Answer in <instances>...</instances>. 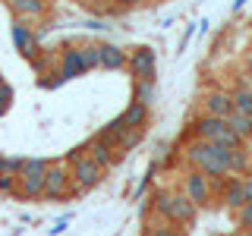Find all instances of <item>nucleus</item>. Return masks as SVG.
<instances>
[{"label": "nucleus", "instance_id": "1", "mask_svg": "<svg viewBox=\"0 0 252 236\" xmlns=\"http://www.w3.org/2000/svg\"><path fill=\"white\" fill-rule=\"evenodd\" d=\"M233 151L236 148H224V145H218V142L195 139L192 145L186 148V161L192 164L195 170L208 173L211 179H227L233 173Z\"/></svg>", "mask_w": 252, "mask_h": 236}, {"label": "nucleus", "instance_id": "2", "mask_svg": "<svg viewBox=\"0 0 252 236\" xmlns=\"http://www.w3.org/2000/svg\"><path fill=\"white\" fill-rule=\"evenodd\" d=\"M155 211L167 220V224L180 227V224H192L199 205L189 199L186 192H164L161 189V192H155Z\"/></svg>", "mask_w": 252, "mask_h": 236}, {"label": "nucleus", "instance_id": "3", "mask_svg": "<svg viewBox=\"0 0 252 236\" xmlns=\"http://www.w3.org/2000/svg\"><path fill=\"white\" fill-rule=\"evenodd\" d=\"M192 136L202 139V142H218V145L224 148H243V139L233 132V126L227 120H220V117H199V120L192 123Z\"/></svg>", "mask_w": 252, "mask_h": 236}, {"label": "nucleus", "instance_id": "4", "mask_svg": "<svg viewBox=\"0 0 252 236\" xmlns=\"http://www.w3.org/2000/svg\"><path fill=\"white\" fill-rule=\"evenodd\" d=\"M69 195H79L73 186V167L66 161L51 164L44 177V202H57V199H69Z\"/></svg>", "mask_w": 252, "mask_h": 236}, {"label": "nucleus", "instance_id": "5", "mask_svg": "<svg viewBox=\"0 0 252 236\" xmlns=\"http://www.w3.org/2000/svg\"><path fill=\"white\" fill-rule=\"evenodd\" d=\"M104 167H101L94 157H79V161L73 164V186H76V192H89V189L94 186H101V179H104Z\"/></svg>", "mask_w": 252, "mask_h": 236}, {"label": "nucleus", "instance_id": "6", "mask_svg": "<svg viewBox=\"0 0 252 236\" xmlns=\"http://www.w3.org/2000/svg\"><path fill=\"white\" fill-rule=\"evenodd\" d=\"M10 31H13V44H16V51H19L26 60H35L38 54H41V44H38L41 38H38V31L29 26V19H19V16H16Z\"/></svg>", "mask_w": 252, "mask_h": 236}, {"label": "nucleus", "instance_id": "7", "mask_svg": "<svg viewBox=\"0 0 252 236\" xmlns=\"http://www.w3.org/2000/svg\"><path fill=\"white\" fill-rule=\"evenodd\" d=\"M155 69H158V54L152 47H136V51L129 54L132 82H155Z\"/></svg>", "mask_w": 252, "mask_h": 236}, {"label": "nucleus", "instance_id": "8", "mask_svg": "<svg viewBox=\"0 0 252 236\" xmlns=\"http://www.w3.org/2000/svg\"><path fill=\"white\" fill-rule=\"evenodd\" d=\"M85 148H89V157H94V161H98V164H101L104 170H110V167H114L117 161H120V154H123L120 148L114 145V142L101 139L98 132H94V136H92L89 142H85Z\"/></svg>", "mask_w": 252, "mask_h": 236}, {"label": "nucleus", "instance_id": "9", "mask_svg": "<svg viewBox=\"0 0 252 236\" xmlns=\"http://www.w3.org/2000/svg\"><path fill=\"white\" fill-rule=\"evenodd\" d=\"M85 73H89V63H85L82 47H66V51L60 54V79L69 82V79L85 76Z\"/></svg>", "mask_w": 252, "mask_h": 236}, {"label": "nucleus", "instance_id": "10", "mask_svg": "<svg viewBox=\"0 0 252 236\" xmlns=\"http://www.w3.org/2000/svg\"><path fill=\"white\" fill-rule=\"evenodd\" d=\"M208 179H211L208 173L192 170V173L186 177V183H183V192H186V195H189V199H192L195 205H199V208L211 202V183H208Z\"/></svg>", "mask_w": 252, "mask_h": 236}, {"label": "nucleus", "instance_id": "11", "mask_svg": "<svg viewBox=\"0 0 252 236\" xmlns=\"http://www.w3.org/2000/svg\"><path fill=\"white\" fill-rule=\"evenodd\" d=\"M205 114L227 120V117L233 114V94H227V91H211V94H205Z\"/></svg>", "mask_w": 252, "mask_h": 236}, {"label": "nucleus", "instance_id": "12", "mask_svg": "<svg viewBox=\"0 0 252 236\" xmlns=\"http://www.w3.org/2000/svg\"><path fill=\"white\" fill-rule=\"evenodd\" d=\"M6 6L13 10V16H19V19H29V22L44 19V13H47V0H10Z\"/></svg>", "mask_w": 252, "mask_h": 236}, {"label": "nucleus", "instance_id": "13", "mask_svg": "<svg viewBox=\"0 0 252 236\" xmlns=\"http://www.w3.org/2000/svg\"><path fill=\"white\" fill-rule=\"evenodd\" d=\"M129 66V54L117 44H101V69H126Z\"/></svg>", "mask_w": 252, "mask_h": 236}, {"label": "nucleus", "instance_id": "14", "mask_svg": "<svg viewBox=\"0 0 252 236\" xmlns=\"http://www.w3.org/2000/svg\"><path fill=\"white\" fill-rule=\"evenodd\" d=\"M16 199H26V202H38V199H44V177H19Z\"/></svg>", "mask_w": 252, "mask_h": 236}, {"label": "nucleus", "instance_id": "15", "mask_svg": "<svg viewBox=\"0 0 252 236\" xmlns=\"http://www.w3.org/2000/svg\"><path fill=\"white\" fill-rule=\"evenodd\" d=\"M120 117L126 120V126H132V129H145V126H148V117H152V107L139 104V101H129Z\"/></svg>", "mask_w": 252, "mask_h": 236}, {"label": "nucleus", "instance_id": "16", "mask_svg": "<svg viewBox=\"0 0 252 236\" xmlns=\"http://www.w3.org/2000/svg\"><path fill=\"white\" fill-rule=\"evenodd\" d=\"M224 202H227V208H233V211H240L243 205H246V189H243V179H224Z\"/></svg>", "mask_w": 252, "mask_h": 236}, {"label": "nucleus", "instance_id": "17", "mask_svg": "<svg viewBox=\"0 0 252 236\" xmlns=\"http://www.w3.org/2000/svg\"><path fill=\"white\" fill-rule=\"evenodd\" d=\"M227 123L233 126V132H236L240 139H252V117L240 114V110H233V114L227 117Z\"/></svg>", "mask_w": 252, "mask_h": 236}, {"label": "nucleus", "instance_id": "18", "mask_svg": "<svg viewBox=\"0 0 252 236\" xmlns=\"http://www.w3.org/2000/svg\"><path fill=\"white\" fill-rule=\"evenodd\" d=\"M155 98H158L155 82H136V88H132V101H139V104L152 107V104H155Z\"/></svg>", "mask_w": 252, "mask_h": 236}, {"label": "nucleus", "instance_id": "19", "mask_svg": "<svg viewBox=\"0 0 252 236\" xmlns=\"http://www.w3.org/2000/svg\"><path fill=\"white\" fill-rule=\"evenodd\" d=\"M47 170H51L47 157H26V167H22L19 177H47Z\"/></svg>", "mask_w": 252, "mask_h": 236}, {"label": "nucleus", "instance_id": "20", "mask_svg": "<svg viewBox=\"0 0 252 236\" xmlns=\"http://www.w3.org/2000/svg\"><path fill=\"white\" fill-rule=\"evenodd\" d=\"M142 136H145V129H132V126H129V129L117 139V148H120V151H132V148L142 142Z\"/></svg>", "mask_w": 252, "mask_h": 236}, {"label": "nucleus", "instance_id": "21", "mask_svg": "<svg viewBox=\"0 0 252 236\" xmlns=\"http://www.w3.org/2000/svg\"><path fill=\"white\" fill-rule=\"evenodd\" d=\"M233 110H240V114L252 117V91H249V88L233 91Z\"/></svg>", "mask_w": 252, "mask_h": 236}, {"label": "nucleus", "instance_id": "22", "mask_svg": "<svg viewBox=\"0 0 252 236\" xmlns=\"http://www.w3.org/2000/svg\"><path fill=\"white\" fill-rule=\"evenodd\" d=\"M82 54H85L89 69H98L101 66V44H82Z\"/></svg>", "mask_w": 252, "mask_h": 236}, {"label": "nucleus", "instance_id": "23", "mask_svg": "<svg viewBox=\"0 0 252 236\" xmlns=\"http://www.w3.org/2000/svg\"><path fill=\"white\" fill-rule=\"evenodd\" d=\"M16 189H19V177L0 173V195H13V199H16Z\"/></svg>", "mask_w": 252, "mask_h": 236}, {"label": "nucleus", "instance_id": "24", "mask_svg": "<svg viewBox=\"0 0 252 236\" xmlns=\"http://www.w3.org/2000/svg\"><path fill=\"white\" fill-rule=\"evenodd\" d=\"M22 167H26V157H3V173L10 177H19Z\"/></svg>", "mask_w": 252, "mask_h": 236}, {"label": "nucleus", "instance_id": "25", "mask_svg": "<svg viewBox=\"0 0 252 236\" xmlns=\"http://www.w3.org/2000/svg\"><path fill=\"white\" fill-rule=\"evenodd\" d=\"M246 170H249V154L243 151V148H236L233 151V177L236 173H246Z\"/></svg>", "mask_w": 252, "mask_h": 236}, {"label": "nucleus", "instance_id": "26", "mask_svg": "<svg viewBox=\"0 0 252 236\" xmlns=\"http://www.w3.org/2000/svg\"><path fill=\"white\" fill-rule=\"evenodd\" d=\"M10 104H13V88L10 85H0V117L10 110Z\"/></svg>", "mask_w": 252, "mask_h": 236}, {"label": "nucleus", "instance_id": "27", "mask_svg": "<svg viewBox=\"0 0 252 236\" xmlns=\"http://www.w3.org/2000/svg\"><path fill=\"white\" fill-rule=\"evenodd\" d=\"M240 227H246V230H252V202H246L240 208Z\"/></svg>", "mask_w": 252, "mask_h": 236}, {"label": "nucleus", "instance_id": "28", "mask_svg": "<svg viewBox=\"0 0 252 236\" xmlns=\"http://www.w3.org/2000/svg\"><path fill=\"white\" fill-rule=\"evenodd\" d=\"M69 220H73V214H63L57 224L51 227V236H63V233H66V227H69Z\"/></svg>", "mask_w": 252, "mask_h": 236}, {"label": "nucleus", "instance_id": "29", "mask_svg": "<svg viewBox=\"0 0 252 236\" xmlns=\"http://www.w3.org/2000/svg\"><path fill=\"white\" fill-rule=\"evenodd\" d=\"M152 236H186V233L177 227H158V230H152Z\"/></svg>", "mask_w": 252, "mask_h": 236}, {"label": "nucleus", "instance_id": "30", "mask_svg": "<svg viewBox=\"0 0 252 236\" xmlns=\"http://www.w3.org/2000/svg\"><path fill=\"white\" fill-rule=\"evenodd\" d=\"M192 35H195V26H189V29H186V35H183V41H180V51H183V47L189 44V38H192Z\"/></svg>", "mask_w": 252, "mask_h": 236}, {"label": "nucleus", "instance_id": "31", "mask_svg": "<svg viewBox=\"0 0 252 236\" xmlns=\"http://www.w3.org/2000/svg\"><path fill=\"white\" fill-rule=\"evenodd\" d=\"M243 189H246V199L252 202V179H243Z\"/></svg>", "mask_w": 252, "mask_h": 236}, {"label": "nucleus", "instance_id": "32", "mask_svg": "<svg viewBox=\"0 0 252 236\" xmlns=\"http://www.w3.org/2000/svg\"><path fill=\"white\" fill-rule=\"evenodd\" d=\"M243 3H246V0H233V10H240V6H243Z\"/></svg>", "mask_w": 252, "mask_h": 236}, {"label": "nucleus", "instance_id": "33", "mask_svg": "<svg viewBox=\"0 0 252 236\" xmlns=\"http://www.w3.org/2000/svg\"><path fill=\"white\" fill-rule=\"evenodd\" d=\"M0 85H6V79H3V73H0Z\"/></svg>", "mask_w": 252, "mask_h": 236}, {"label": "nucleus", "instance_id": "34", "mask_svg": "<svg viewBox=\"0 0 252 236\" xmlns=\"http://www.w3.org/2000/svg\"><path fill=\"white\" fill-rule=\"evenodd\" d=\"M246 236H252V230H246Z\"/></svg>", "mask_w": 252, "mask_h": 236}, {"label": "nucleus", "instance_id": "35", "mask_svg": "<svg viewBox=\"0 0 252 236\" xmlns=\"http://www.w3.org/2000/svg\"><path fill=\"white\" fill-rule=\"evenodd\" d=\"M145 236H152V230H148V233H145Z\"/></svg>", "mask_w": 252, "mask_h": 236}, {"label": "nucleus", "instance_id": "36", "mask_svg": "<svg viewBox=\"0 0 252 236\" xmlns=\"http://www.w3.org/2000/svg\"><path fill=\"white\" fill-rule=\"evenodd\" d=\"M6 3H10V0H6Z\"/></svg>", "mask_w": 252, "mask_h": 236}]
</instances>
